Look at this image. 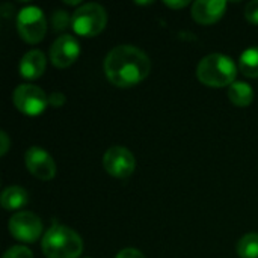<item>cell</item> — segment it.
I'll list each match as a JSON object with an SVG mask.
<instances>
[{
  "mask_svg": "<svg viewBox=\"0 0 258 258\" xmlns=\"http://www.w3.org/2000/svg\"><path fill=\"white\" fill-rule=\"evenodd\" d=\"M150 57L135 45H116L104 59V74L118 88H132L150 73Z\"/></svg>",
  "mask_w": 258,
  "mask_h": 258,
  "instance_id": "obj_1",
  "label": "cell"
},
{
  "mask_svg": "<svg viewBox=\"0 0 258 258\" xmlns=\"http://www.w3.org/2000/svg\"><path fill=\"white\" fill-rule=\"evenodd\" d=\"M41 248L47 258H77L83 251V242L74 230L54 224L44 234Z\"/></svg>",
  "mask_w": 258,
  "mask_h": 258,
  "instance_id": "obj_2",
  "label": "cell"
},
{
  "mask_svg": "<svg viewBox=\"0 0 258 258\" xmlns=\"http://www.w3.org/2000/svg\"><path fill=\"white\" fill-rule=\"evenodd\" d=\"M197 76L201 83L212 88L231 86L237 76V67L231 57L213 53L200 60Z\"/></svg>",
  "mask_w": 258,
  "mask_h": 258,
  "instance_id": "obj_3",
  "label": "cell"
},
{
  "mask_svg": "<svg viewBox=\"0 0 258 258\" xmlns=\"http://www.w3.org/2000/svg\"><path fill=\"white\" fill-rule=\"evenodd\" d=\"M107 24V12L98 3H85L79 6L71 17V27L77 35L95 36L104 30Z\"/></svg>",
  "mask_w": 258,
  "mask_h": 258,
  "instance_id": "obj_4",
  "label": "cell"
},
{
  "mask_svg": "<svg viewBox=\"0 0 258 258\" xmlns=\"http://www.w3.org/2000/svg\"><path fill=\"white\" fill-rule=\"evenodd\" d=\"M17 29L23 41L29 44L41 42L47 32V20L44 12L36 6L23 8L18 12Z\"/></svg>",
  "mask_w": 258,
  "mask_h": 258,
  "instance_id": "obj_5",
  "label": "cell"
},
{
  "mask_svg": "<svg viewBox=\"0 0 258 258\" xmlns=\"http://www.w3.org/2000/svg\"><path fill=\"white\" fill-rule=\"evenodd\" d=\"M15 107L29 116H36L42 113L48 104L47 94L35 85H20L15 88L12 95Z\"/></svg>",
  "mask_w": 258,
  "mask_h": 258,
  "instance_id": "obj_6",
  "label": "cell"
},
{
  "mask_svg": "<svg viewBox=\"0 0 258 258\" xmlns=\"http://www.w3.org/2000/svg\"><path fill=\"white\" fill-rule=\"evenodd\" d=\"M103 166L107 174H110L115 178H127L135 172L136 160L130 150L115 145L110 147L103 157Z\"/></svg>",
  "mask_w": 258,
  "mask_h": 258,
  "instance_id": "obj_7",
  "label": "cell"
},
{
  "mask_svg": "<svg viewBox=\"0 0 258 258\" xmlns=\"http://www.w3.org/2000/svg\"><path fill=\"white\" fill-rule=\"evenodd\" d=\"M8 228L14 239L24 243H33L42 233V222L35 213L20 212L9 219Z\"/></svg>",
  "mask_w": 258,
  "mask_h": 258,
  "instance_id": "obj_8",
  "label": "cell"
},
{
  "mask_svg": "<svg viewBox=\"0 0 258 258\" xmlns=\"http://www.w3.org/2000/svg\"><path fill=\"white\" fill-rule=\"evenodd\" d=\"M24 163L29 172L42 181H48L56 175L54 160L41 147H30L24 154Z\"/></svg>",
  "mask_w": 258,
  "mask_h": 258,
  "instance_id": "obj_9",
  "label": "cell"
},
{
  "mask_svg": "<svg viewBox=\"0 0 258 258\" xmlns=\"http://www.w3.org/2000/svg\"><path fill=\"white\" fill-rule=\"evenodd\" d=\"M80 54V44L73 35H60L51 44L50 60L57 68H67L73 65Z\"/></svg>",
  "mask_w": 258,
  "mask_h": 258,
  "instance_id": "obj_10",
  "label": "cell"
},
{
  "mask_svg": "<svg viewBox=\"0 0 258 258\" xmlns=\"http://www.w3.org/2000/svg\"><path fill=\"white\" fill-rule=\"evenodd\" d=\"M227 9L224 0H197L192 5V18L200 24H213L222 18Z\"/></svg>",
  "mask_w": 258,
  "mask_h": 258,
  "instance_id": "obj_11",
  "label": "cell"
},
{
  "mask_svg": "<svg viewBox=\"0 0 258 258\" xmlns=\"http://www.w3.org/2000/svg\"><path fill=\"white\" fill-rule=\"evenodd\" d=\"M47 59L41 50H30L27 51L20 62V76L27 80H35L42 76L45 71Z\"/></svg>",
  "mask_w": 258,
  "mask_h": 258,
  "instance_id": "obj_12",
  "label": "cell"
},
{
  "mask_svg": "<svg viewBox=\"0 0 258 258\" xmlns=\"http://www.w3.org/2000/svg\"><path fill=\"white\" fill-rule=\"evenodd\" d=\"M29 201L27 192L20 186H9L2 192L0 204L5 210H20Z\"/></svg>",
  "mask_w": 258,
  "mask_h": 258,
  "instance_id": "obj_13",
  "label": "cell"
},
{
  "mask_svg": "<svg viewBox=\"0 0 258 258\" xmlns=\"http://www.w3.org/2000/svg\"><path fill=\"white\" fill-rule=\"evenodd\" d=\"M228 98L239 107H246L254 100V89L246 82H234L228 88Z\"/></svg>",
  "mask_w": 258,
  "mask_h": 258,
  "instance_id": "obj_14",
  "label": "cell"
},
{
  "mask_svg": "<svg viewBox=\"0 0 258 258\" xmlns=\"http://www.w3.org/2000/svg\"><path fill=\"white\" fill-rule=\"evenodd\" d=\"M239 67L246 77H258V47L246 48L239 59Z\"/></svg>",
  "mask_w": 258,
  "mask_h": 258,
  "instance_id": "obj_15",
  "label": "cell"
},
{
  "mask_svg": "<svg viewBox=\"0 0 258 258\" xmlns=\"http://www.w3.org/2000/svg\"><path fill=\"white\" fill-rule=\"evenodd\" d=\"M237 255L240 258H258V234L249 233L237 243Z\"/></svg>",
  "mask_w": 258,
  "mask_h": 258,
  "instance_id": "obj_16",
  "label": "cell"
},
{
  "mask_svg": "<svg viewBox=\"0 0 258 258\" xmlns=\"http://www.w3.org/2000/svg\"><path fill=\"white\" fill-rule=\"evenodd\" d=\"M71 23L70 15L67 14V11H54L51 15V24L54 30H65Z\"/></svg>",
  "mask_w": 258,
  "mask_h": 258,
  "instance_id": "obj_17",
  "label": "cell"
},
{
  "mask_svg": "<svg viewBox=\"0 0 258 258\" xmlns=\"http://www.w3.org/2000/svg\"><path fill=\"white\" fill-rule=\"evenodd\" d=\"M2 258H33V254L30 249H27L26 246H12L9 248Z\"/></svg>",
  "mask_w": 258,
  "mask_h": 258,
  "instance_id": "obj_18",
  "label": "cell"
},
{
  "mask_svg": "<svg viewBox=\"0 0 258 258\" xmlns=\"http://www.w3.org/2000/svg\"><path fill=\"white\" fill-rule=\"evenodd\" d=\"M245 17L251 24H258V0H252L246 5Z\"/></svg>",
  "mask_w": 258,
  "mask_h": 258,
  "instance_id": "obj_19",
  "label": "cell"
},
{
  "mask_svg": "<svg viewBox=\"0 0 258 258\" xmlns=\"http://www.w3.org/2000/svg\"><path fill=\"white\" fill-rule=\"evenodd\" d=\"M115 258H145V255L139 251V249H135V248H125L122 251L118 252V255Z\"/></svg>",
  "mask_w": 258,
  "mask_h": 258,
  "instance_id": "obj_20",
  "label": "cell"
},
{
  "mask_svg": "<svg viewBox=\"0 0 258 258\" xmlns=\"http://www.w3.org/2000/svg\"><path fill=\"white\" fill-rule=\"evenodd\" d=\"M65 103V95L62 92H53L48 95V104L53 107H60Z\"/></svg>",
  "mask_w": 258,
  "mask_h": 258,
  "instance_id": "obj_21",
  "label": "cell"
},
{
  "mask_svg": "<svg viewBox=\"0 0 258 258\" xmlns=\"http://www.w3.org/2000/svg\"><path fill=\"white\" fill-rule=\"evenodd\" d=\"M0 139H2V144H0V154L5 156V154L8 153V150H9V145H11L9 136L6 135V132H0Z\"/></svg>",
  "mask_w": 258,
  "mask_h": 258,
  "instance_id": "obj_22",
  "label": "cell"
},
{
  "mask_svg": "<svg viewBox=\"0 0 258 258\" xmlns=\"http://www.w3.org/2000/svg\"><path fill=\"white\" fill-rule=\"evenodd\" d=\"M165 5L166 6H169V8H172V9H180V8H184V6H187L189 5V2L187 0H178V2H168V0H165Z\"/></svg>",
  "mask_w": 258,
  "mask_h": 258,
  "instance_id": "obj_23",
  "label": "cell"
}]
</instances>
